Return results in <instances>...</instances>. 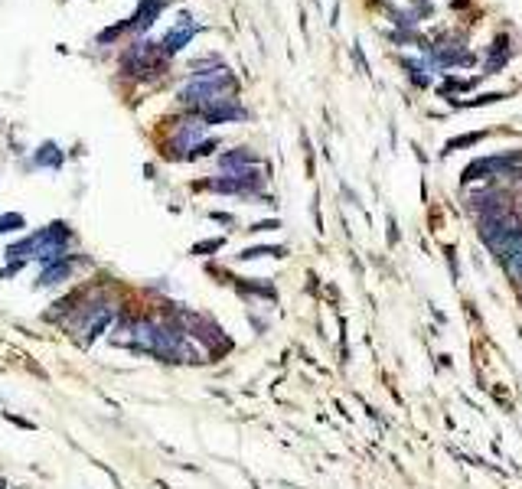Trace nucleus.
Returning a JSON list of instances; mask_svg holds the SVG:
<instances>
[{
    "mask_svg": "<svg viewBox=\"0 0 522 489\" xmlns=\"http://www.w3.org/2000/svg\"><path fill=\"white\" fill-rule=\"evenodd\" d=\"M0 489H4V476H0Z\"/></svg>",
    "mask_w": 522,
    "mask_h": 489,
    "instance_id": "18",
    "label": "nucleus"
},
{
    "mask_svg": "<svg viewBox=\"0 0 522 489\" xmlns=\"http://www.w3.org/2000/svg\"><path fill=\"white\" fill-rule=\"evenodd\" d=\"M519 163H522V151H506V153H497V157H480V160H473L470 167L463 170L460 183H473V179H487V177H509Z\"/></svg>",
    "mask_w": 522,
    "mask_h": 489,
    "instance_id": "3",
    "label": "nucleus"
},
{
    "mask_svg": "<svg viewBox=\"0 0 522 489\" xmlns=\"http://www.w3.org/2000/svg\"><path fill=\"white\" fill-rule=\"evenodd\" d=\"M196 36V23H193V17L190 13H183L180 17V23H177V30H170L167 36H163L161 42H157V49L163 52V56H173V52H180L183 46H190V40Z\"/></svg>",
    "mask_w": 522,
    "mask_h": 489,
    "instance_id": "4",
    "label": "nucleus"
},
{
    "mask_svg": "<svg viewBox=\"0 0 522 489\" xmlns=\"http://www.w3.org/2000/svg\"><path fill=\"white\" fill-rule=\"evenodd\" d=\"M513 59V40H509V33H499L497 40L487 46V59H483V72L487 76H497V72H503L506 62Z\"/></svg>",
    "mask_w": 522,
    "mask_h": 489,
    "instance_id": "5",
    "label": "nucleus"
},
{
    "mask_svg": "<svg viewBox=\"0 0 522 489\" xmlns=\"http://www.w3.org/2000/svg\"><path fill=\"white\" fill-rule=\"evenodd\" d=\"M72 274H76V258L69 254V258H62V261L46 264V268H42L40 281H36V290H50V287H62L66 281H72Z\"/></svg>",
    "mask_w": 522,
    "mask_h": 489,
    "instance_id": "6",
    "label": "nucleus"
},
{
    "mask_svg": "<svg viewBox=\"0 0 522 489\" xmlns=\"http://www.w3.org/2000/svg\"><path fill=\"white\" fill-rule=\"evenodd\" d=\"M255 163H258V157H255L248 147H236V151H226L219 157V167L226 170V173H242V170H252Z\"/></svg>",
    "mask_w": 522,
    "mask_h": 489,
    "instance_id": "7",
    "label": "nucleus"
},
{
    "mask_svg": "<svg viewBox=\"0 0 522 489\" xmlns=\"http://www.w3.org/2000/svg\"><path fill=\"white\" fill-rule=\"evenodd\" d=\"M236 76L228 72L226 66L212 69V72H193L190 76V82L180 85V105L183 108H190V114H196V111L209 108V105L222 102V98H228V95H236Z\"/></svg>",
    "mask_w": 522,
    "mask_h": 489,
    "instance_id": "1",
    "label": "nucleus"
},
{
    "mask_svg": "<svg viewBox=\"0 0 522 489\" xmlns=\"http://www.w3.org/2000/svg\"><path fill=\"white\" fill-rule=\"evenodd\" d=\"M23 264H26V261H10L7 268L0 271V278H13V274H20V271H23Z\"/></svg>",
    "mask_w": 522,
    "mask_h": 489,
    "instance_id": "15",
    "label": "nucleus"
},
{
    "mask_svg": "<svg viewBox=\"0 0 522 489\" xmlns=\"http://www.w3.org/2000/svg\"><path fill=\"white\" fill-rule=\"evenodd\" d=\"M4 418H7V421H13V424H17V428H23V430H33V428H36L33 421H23V418H17V414H13V411H4Z\"/></svg>",
    "mask_w": 522,
    "mask_h": 489,
    "instance_id": "14",
    "label": "nucleus"
},
{
    "mask_svg": "<svg viewBox=\"0 0 522 489\" xmlns=\"http://www.w3.org/2000/svg\"><path fill=\"white\" fill-rule=\"evenodd\" d=\"M424 62H414V59H405V72L412 76V82L418 85V88H428L431 82H434V76H424Z\"/></svg>",
    "mask_w": 522,
    "mask_h": 489,
    "instance_id": "10",
    "label": "nucleus"
},
{
    "mask_svg": "<svg viewBox=\"0 0 522 489\" xmlns=\"http://www.w3.org/2000/svg\"><path fill=\"white\" fill-rule=\"evenodd\" d=\"M206 127H209V124H206L199 114H190V118L177 121V124H173V134H170V151H173V157L193 160V153H196V147L202 143Z\"/></svg>",
    "mask_w": 522,
    "mask_h": 489,
    "instance_id": "2",
    "label": "nucleus"
},
{
    "mask_svg": "<svg viewBox=\"0 0 522 489\" xmlns=\"http://www.w3.org/2000/svg\"><path fill=\"white\" fill-rule=\"evenodd\" d=\"M483 137H487V134H483V131H473V134H463V137H454V141H447V143H444V151H441V153H444V157H447V153H454V151H460V147H470V143L483 141Z\"/></svg>",
    "mask_w": 522,
    "mask_h": 489,
    "instance_id": "11",
    "label": "nucleus"
},
{
    "mask_svg": "<svg viewBox=\"0 0 522 489\" xmlns=\"http://www.w3.org/2000/svg\"><path fill=\"white\" fill-rule=\"evenodd\" d=\"M212 219H216V222H222V225H232V222H236V219H232V216H228V212H212Z\"/></svg>",
    "mask_w": 522,
    "mask_h": 489,
    "instance_id": "17",
    "label": "nucleus"
},
{
    "mask_svg": "<svg viewBox=\"0 0 522 489\" xmlns=\"http://www.w3.org/2000/svg\"><path fill=\"white\" fill-rule=\"evenodd\" d=\"M33 167H50V170H59L62 167V151L56 147L52 141H46L40 151L33 153Z\"/></svg>",
    "mask_w": 522,
    "mask_h": 489,
    "instance_id": "8",
    "label": "nucleus"
},
{
    "mask_svg": "<svg viewBox=\"0 0 522 489\" xmlns=\"http://www.w3.org/2000/svg\"><path fill=\"white\" fill-rule=\"evenodd\" d=\"M278 225H281L278 219H271V222H255L252 232H271V228H278Z\"/></svg>",
    "mask_w": 522,
    "mask_h": 489,
    "instance_id": "16",
    "label": "nucleus"
},
{
    "mask_svg": "<svg viewBox=\"0 0 522 489\" xmlns=\"http://www.w3.org/2000/svg\"><path fill=\"white\" fill-rule=\"evenodd\" d=\"M287 248H281V245H258V248H245L242 254H238V261H252V258H284Z\"/></svg>",
    "mask_w": 522,
    "mask_h": 489,
    "instance_id": "9",
    "label": "nucleus"
},
{
    "mask_svg": "<svg viewBox=\"0 0 522 489\" xmlns=\"http://www.w3.org/2000/svg\"><path fill=\"white\" fill-rule=\"evenodd\" d=\"M222 245H226V238H206V242L193 245V254H216Z\"/></svg>",
    "mask_w": 522,
    "mask_h": 489,
    "instance_id": "13",
    "label": "nucleus"
},
{
    "mask_svg": "<svg viewBox=\"0 0 522 489\" xmlns=\"http://www.w3.org/2000/svg\"><path fill=\"white\" fill-rule=\"evenodd\" d=\"M26 228V219L20 212H7V216H0V235H10V232H20Z\"/></svg>",
    "mask_w": 522,
    "mask_h": 489,
    "instance_id": "12",
    "label": "nucleus"
}]
</instances>
